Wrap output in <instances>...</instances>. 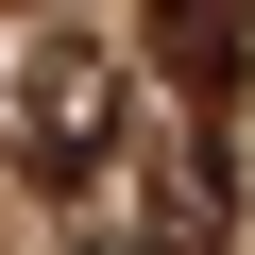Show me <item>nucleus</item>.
<instances>
[{
  "mask_svg": "<svg viewBox=\"0 0 255 255\" xmlns=\"http://www.w3.org/2000/svg\"><path fill=\"white\" fill-rule=\"evenodd\" d=\"M102 136H119V68H102V51H34V68H17V153H34V187H85Z\"/></svg>",
  "mask_w": 255,
  "mask_h": 255,
  "instance_id": "obj_1",
  "label": "nucleus"
},
{
  "mask_svg": "<svg viewBox=\"0 0 255 255\" xmlns=\"http://www.w3.org/2000/svg\"><path fill=\"white\" fill-rule=\"evenodd\" d=\"M119 255H187V221H153V238H119Z\"/></svg>",
  "mask_w": 255,
  "mask_h": 255,
  "instance_id": "obj_3",
  "label": "nucleus"
},
{
  "mask_svg": "<svg viewBox=\"0 0 255 255\" xmlns=\"http://www.w3.org/2000/svg\"><path fill=\"white\" fill-rule=\"evenodd\" d=\"M238 51H255V0H153V68L187 85V119H204V136L238 119Z\"/></svg>",
  "mask_w": 255,
  "mask_h": 255,
  "instance_id": "obj_2",
  "label": "nucleus"
}]
</instances>
